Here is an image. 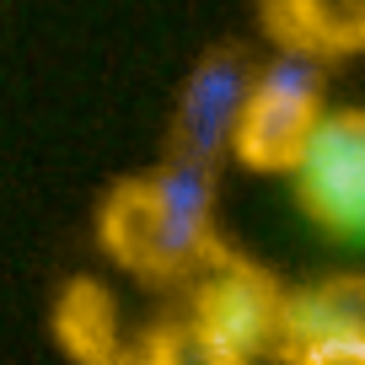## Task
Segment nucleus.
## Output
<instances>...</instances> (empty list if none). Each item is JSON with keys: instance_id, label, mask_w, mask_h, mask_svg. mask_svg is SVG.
<instances>
[{"instance_id": "f257e3e1", "label": "nucleus", "mask_w": 365, "mask_h": 365, "mask_svg": "<svg viewBox=\"0 0 365 365\" xmlns=\"http://www.w3.org/2000/svg\"><path fill=\"white\" fill-rule=\"evenodd\" d=\"M328 81L322 65L307 54H279L269 65H258L252 97L242 108L237 140H231V161L263 178H290L307 156L312 135L328 118Z\"/></svg>"}, {"instance_id": "f03ea898", "label": "nucleus", "mask_w": 365, "mask_h": 365, "mask_svg": "<svg viewBox=\"0 0 365 365\" xmlns=\"http://www.w3.org/2000/svg\"><path fill=\"white\" fill-rule=\"evenodd\" d=\"M290 290L296 285L274 279L263 263L226 252L188 285V317L205 322L220 344L247 354L252 365L263 360L285 365L290 360Z\"/></svg>"}, {"instance_id": "7ed1b4c3", "label": "nucleus", "mask_w": 365, "mask_h": 365, "mask_svg": "<svg viewBox=\"0 0 365 365\" xmlns=\"http://www.w3.org/2000/svg\"><path fill=\"white\" fill-rule=\"evenodd\" d=\"M97 242L103 252L118 263L124 274L145 279V285H194L210 263H220L226 252L199 247L178 220L167 215L156 182L145 178H124L97 210Z\"/></svg>"}, {"instance_id": "20e7f679", "label": "nucleus", "mask_w": 365, "mask_h": 365, "mask_svg": "<svg viewBox=\"0 0 365 365\" xmlns=\"http://www.w3.org/2000/svg\"><path fill=\"white\" fill-rule=\"evenodd\" d=\"M301 215L339 242H365V103L328 108L301 167L290 172Z\"/></svg>"}, {"instance_id": "39448f33", "label": "nucleus", "mask_w": 365, "mask_h": 365, "mask_svg": "<svg viewBox=\"0 0 365 365\" xmlns=\"http://www.w3.org/2000/svg\"><path fill=\"white\" fill-rule=\"evenodd\" d=\"M252 81H258V65L237 43L210 48L178 91V108H172V124H167L172 156H194V161H215L220 167L231 156V140H237L242 108L252 97Z\"/></svg>"}, {"instance_id": "423d86ee", "label": "nucleus", "mask_w": 365, "mask_h": 365, "mask_svg": "<svg viewBox=\"0 0 365 365\" xmlns=\"http://www.w3.org/2000/svg\"><path fill=\"white\" fill-rule=\"evenodd\" d=\"M258 16L279 54H307L317 65L365 54V0H263Z\"/></svg>"}, {"instance_id": "0eeeda50", "label": "nucleus", "mask_w": 365, "mask_h": 365, "mask_svg": "<svg viewBox=\"0 0 365 365\" xmlns=\"http://www.w3.org/2000/svg\"><path fill=\"white\" fill-rule=\"evenodd\" d=\"M322 339H365V269L322 274L290 290V354Z\"/></svg>"}, {"instance_id": "6e6552de", "label": "nucleus", "mask_w": 365, "mask_h": 365, "mask_svg": "<svg viewBox=\"0 0 365 365\" xmlns=\"http://www.w3.org/2000/svg\"><path fill=\"white\" fill-rule=\"evenodd\" d=\"M54 333L81 365H129L135 360V339H124L113 296H108L103 285H91V279H76V285L59 296Z\"/></svg>"}, {"instance_id": "1a4fd4ad", "label": "nucleus", "mask_w": 365, "mask_h": 365, "mask_svg": "<svg viewBox=\"0 0 365 365\" xmlns=\"http://www.w3.org/2000/svg\"><path fill=\"white\" fill-rule=\"evenodd\" d=\"M129 365H252V360L237 354L231 344H220L205 322H194L182 312L172 322H156L145 339H135V360Z\"/></svg>"}, {"instance_id": "9d476101", "label": "nucleus", "mask_w": 365, "mask_h": 365, "mask_svg": "<svg viewBox=\"0 0 365 365\" xmlns=\"http://www.w3.org/2000/svg\"><path fill=\"white\" fill-rule=\"evenodd\" d=\"M285 365H365V339H322L296 349Z\"/></svg>"}]
</instances>
